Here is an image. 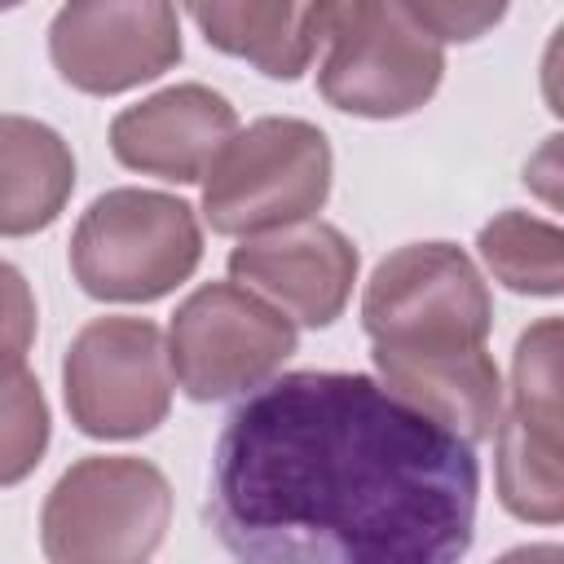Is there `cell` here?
<instances>
[{
    "label": "cell",
    "instance_id": "cell-9",
    "mask_svg": "<svg viewBox=\"0 0 564 564\" xmlns=\"http://www.w3.org/2000/svg\"><path fill=\"white\" fill-rule=\"evenodd\" d=\"M498 502L524 524L564 520V458H560V317L533 322L516 339L511 405L494 427Z\"/></svg>",
    "mask_w": 564,
    "mask_h": 564
},
{
    "label": "cell",
    "instance_id": "cell-1",
    "mask_svg": "<svg viewBox=\"0 0 564 564\" xmlns=\"http://www.w3.org/2000/svg\"><path fill=\"white\" fill-rule=\"evenodd\" d=\"M476 507V445L375 375H273L212 449L207 524L251 564H454Z\"/></svg>",
    "mask_w": 564,
    "mask_h": 564
},
{
    "label": "cell",
    "instance_id": "cell-15",
    "mask_svg": "<svg viewBox=\"0 0 564 564\" xmlns=\"http://www.w3.org/2000/svg\"><path fill=\"white\" fill-rule=\"evenodd\" d=\"M75 189L66 137L26 115H0V238L48 229Z\"/></svg>",
    "mask_w": 564,
    "mask_h": 564
},
{
    "label": "cell",
    "instance_id": "cell-3",
    "mask_svg": "<svg viewBox=\"0 0 564 564\" xmlns=\"http://www.w3.org/2000/svg\"><path fill=\"white\" fill-rule=\"evenodd\" d=\"M330 176L335 154L317 123L264 115L238 128L203 172V220L225 238L308 220L326 207Z\"/></svg>",
    "mask_w": 564,
    "mask_h": 564
},
{
    "label": "cell",
    "instance_id": "cell-10",
    "mask_svg": "<svg viewBox=\"0 0 564 564\" xmlns=\"http://www.w3.org/2000/svg\"><path fill=\"white\" fill-rule=\"evenodd\" d=\"M176 0H66L48 22L53 70L88 97H115L181 62Z\"/></svg>",
    "mask_w": 564,
    "mask_h": 564
},
{
    "label": "cell",
    "instance_id": "cell-4",
    "mask_svg": "<svg viewBox=\"0 0 564 564\" xmlns=\"http://www.w3.org/2000/svg\"><path fill=\"white\" fill-rule=\"evenodd\" d=\"M172 524V485L150 458L88 454L40 507V551L53 564H141Z\"/></svg>",
    "mask_w": 564,
    "mask_h": 564
},
{
    "label": "cell",
    "instance_id": "cell-8",
    "mask_svg": "<svg viewBox=\"0 0 564 564\" xmlns=\"http://www.w3.org/2000/svg\"><path fill=\"white\" fill-rule=\"evenodd\" d=\"M167 335L150 317H93L62 357L70 423L93 441L150 436L172 410Z\"/></svg>",
    "mask_w": 564,
    "mask_h": 564
},
{
    "label": "cell",
    "instance_id": "cell-14",
    "mask_svg": "<svg viewBox=\"0 0 564 564\" xmlns=\"http://www.w3.org/2000/svg\"><path fill=\"white\" fill-rule=\"evenodd\" d=\"M379 383L463 436L480 445L494 436L502 414V375L489 348H454V352H388L370 348Z\"/></svg>",
    "mask_w": 564,
    "mask_h": 564
},
{
    "label": "cell",
    "instance_id": "cell-13",
    "mask_svg": "<svg viewBox=\"0 0 564 564\" xmlns=\"http://www.w3.org/2000/svg\"><path fill=\"white\" fill-rule=\"evenodd\" d=\"M203 40L269 79H300L344 0H181Z\"/></svg>",
    "mask_w": 564,
    "mask_h": 564
},
{
    "label": "cell",
    "instance_id": "cell-20",
    "mask_svg": "<svg viewBox=\"0 0 564 564\" xmlns=\"http://www.w3.org/2000/svg\"><path fill=\"white\" fill-rule=\"evenodd\" d=\"M18 4H22V0H0V13H4V9H18Z\"/></svg>",
    "mask_w": 564,
    "mask_h": 564
},
{
    "label": "cell",
    "instance_id": "cell-11",
    "mask_svg": "<svg viewBox=\"0 0 564 564\" xmlns=\"http://www.w3.org/2000/svg\"><path fill=\"white\" fill-rule=\"evenodd\" d=\"M357 264L361 256L352 238L317 216L251 234L229 251V278L308 330H326L348 308Z\"/></svg>",
    "mask_w": 564,
    "mask_h": 564
},
{
    "label": "cell",
    "instance_id": "cell-6",
    "mask_svg": "<svg viewBox=\"0 0 564 564\" xmlns=\"http://www.w3.org/2000/svg\"><path fill=\"white\" fill-rule=\"evenodd\" d=\"M317 93L357 119H405L445 79V48L397 0H344L326 26Z\"/></svg>",
    "mask_w": 564,
    "mask_h": 564
},
{
    "label": "cell",
    "instance_id": "cell-7",
    "mask_svg": "<svg viewBox=\"0 0 564 564\" xmlns=\"http://www.w3.org/2000/svg\"><path fill=\"white\" fill-rule=\"evenodd\" d=\"M295 344V322L234 278L198 286L167 326L172 379L203 405L260 388L286 366Z\"/></svg>",
    "mask_w": 564,
    "mask_h": 564
},
{
    "label": "cell",
    "instance_id": "cell-16",
    "mask_svg": "<svg viewBox=\"0 0 564 564\" xmlns=\"http://www.w3.org/2000/svg\"><path fill=\"white\" fill-rule=\"evenodd\" d=\"M476 251L494 282L516 295L555 300L564 291V234L560 225L529 212H498L476 234Z\"/></svg>",
    "mask_w": 564,
    "mask_h": 564
},
{
    "label": "cell",
    "instance_id": "cell-18",
    "mask_svg": "<svg viewBox=\"0 0 564 564\" xmlns=\"http://www.w3.org/2000/svg\"><path fill=\"white\" fill-rule=\"evenodd\" d=\"M397 4L441 44H471L489 35L511 9V0H397Z\"/></svg>",
    "mask_w": 564,
    "mask_h": 564
},
{
    "label": "cell",
    "instance_id": "cell-2",
    "mask_svg": "<svg viewBox=\"0 0 564 564\" xmlns=\"http://www.w3.org/2000/svg\"><path fill=\"white\" fill-rule=\"evenodd\" d=\"M203 225L194 207L163 189L119 185L88 203L70 234V273L106 304H150L194 278Z\"/></svg>",
    "mask_w": 564,
    "mask_h": 564
},
{
    "label": "cell",
    "instance_id": "cell-5",
    "mask_svg": "<svg viewBox=\"0 0 564 564\" xmlns=\"http://www.w3.org/2000/svg\"><path fill=\"white\" fill-rule=\"evenodd\" d=\"M361 330L388 352H454L485 348L494 300L454 242H405L383 256L361 291Z\"/></svg>",
    "mask_w": 564,
    "mask_h": 564
},
{
    "label": "cell",
    "instance_id": "cell-19",
    "mask_svg": "<svg viewBox=\"0 0 564 564\" xmlns=\"http://www.w3.org/2000/svg\"><path fill=\"white\" fill-rule=\"evenodd\" d=\"M35 291L22 278L18 264L0 260V375L26 366V352L35 344Z\"/></svg>",
    "mask_w": 564,
    "mask_h": 564
},
{
    "label": "cell",
    "instance_id": "cell-17",
    "mask_svg": "<svg viewBox=\"0 0 564 564\" xmlns=\"http://www.w3.org/2000/svg\"><path fill=\"white\" fill-rule=\"evenodd\" d=\"M48 436L53 419L40 379L26 366L0 375V489L22 485L40 467Z\"/></svg>",
    "mask_w": 564,
    "mask_h": 564
},
{
    "label": "cell",
    "instance_id": "cell-12",
    "mask_svg": "<svg viewBox=\"0 0 564 564\" xmlns=\"http://www.w3.org/2000/svg\"><path fill=\"white\" fill-rule=\"evenodd\" d=\"M238 132V110L207 84H172L110 119V150L123 167L176 185L203 181Z\"/></svg>",
    "mask_w": 564,
    "mask_h": 564
}]
</instances>
